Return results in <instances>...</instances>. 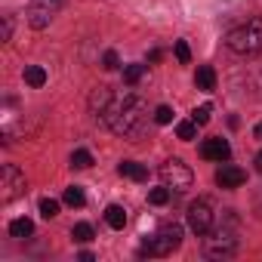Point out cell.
<instances>
[{
  "instance_id": "d6986e66",
  "label": "cell",
  "mask_w": 262,
  "mask_h": 262,
  "mask_svg": "<svg viewBox=\"0 0 262 262\" xmlns=\"http://www.w3.org/2000/svg\"><path fill=\"white\" fill-rule=\"evenodd\" d=\"M71 237H74L77 244H90V241H93V225H90V222H77V225L71 228Z\"/></svg>"
},
{
  "instance_id": "5b68a950",
  "label": "cell",
  "mask_w": 262,
  "mask_h": 262,
  "mask_svg": "<svg viewBox=\"0 0 262 262\" xmlns=\"http://www.w3.org/2000/svg\"><path fill=\"white\" fill-rule=\"evenodd\" d=\"M161 179H164V185H170L173 191H185V188H191L194 173L188 170V164H185V161L170 158V161H164V164H161Z\"/></svg>"
},
{
  "instance_id": "f1b7e54d",
  "label": "cell",
  "mask_w": 262,
  "mask_h": 262,
  "mask_svg": "<svg viewBox=\"0 0 262 262\" xmlns=\"http://www.w3.org/2000/svg\"><path fill=\"white\" fill-rule=\"evenodd\" d=\"M253 164H256V170H259V173H262V151H259V155H256V158H253Z\"/></svg>"
},
{
  "instance_id": "ffe728a7",
  "label": "cell",
  "mask_w": 262,
  "mask_h": 262,
  "mask_svg": "<svg viewBox=\"0 0 262 262\" xmlns=\"http://www.w3.org/2000/svg\"><path fill=\"white\" fill-rule=\"evenodd\" d=\"M90 164H93V155H90L86 148H77V151L71 155V167H74V170H86Z\"/></svg>"
},
{
  "instance_id": "7c38bea8",
  "label": "cell",
  "mask_w": 262,
  "mask_h": 262,
  "mask_svg": "<svg viewBox=\"0 0 262 262\" xmlns=\"http://www.w3.org/2000/svg\"><path fill=\"white\" fill-rule=\"evenodd\" d=\"M194 83H198V90L210 93V90L216 86V71H213L210 65H201V68H198V74H194Z\"/></svg>"
},
{
  "instance_id": "f546056e",
  "label": "cell",
  "mask_w": 262,
  "mask_h": 262,
  "mask_svg": "<svg viewBox=\"0 0 262 262\" xmlns=\"http://www.w3.org/2000/svg\"><path fill=\"white\" fill-rule=\"evenodd\" d=\"M253 136H256V139H262V123H256V126H253Z\"/></svg>"
},
{
  "instance_id": "2e32d148",
  "label": "cell",
  "mask_w": 262,
  "mask_h": 262,
  "mask_svg": "<svg viewBox=\"0 0 262 262\" xmlns=\"http://www.w3.org/2000/svg\"><path fill=\"white\" fill-rule=\"evenodd\" d=\"M176 136H179L182 142H191V139L198 136V123H194V120H179V123H176Z\"/></svg>"
},
{
  "instance_id": "30bf717a",
  "label": "cell",
  "mask_w": 262,
  "mask_h": 262,
  "mask_svg": "<svg viewBox=\"0 0 262 262\" xmlns=\"http://www.w3.org/2000/svg\"><path fill=\"white\" fill-rule=\"evenodd\" d=\"M244 182H247V173H244L241 167L222 164V167L216 170V185H219V188H237V185H244Z\"/></svg>"
},
{
  "instance_id": "ac0fdd59",
  "label": "cell",
  "mask_w": 262,
  "mask_h": 262,
  "mask_svg": "<svg viewBox=\"0 0 262 262\" xmlns=\"http://www.w3.org/2000/svg\"><path fill=\"white\" fill-rule=\"evenodd\" d=\"M142 74H145V65H123V83H129V86H136L142 80Z\"/></svg>"
},
{
  "instance_id": "5bb4252c",
  "label": "cell",
  "mask_w": 262,
  "mask_h": 262,
  "mask_svg": "<svg viewBox=\"0 0 262 262\" xmlns=\"http://www.w3.org/2000/svg\"><path fill=\"white\" fill-rule=\"evenodd\" d=\"M105 222H108L111 228H117V231H120V228L126 225V210H123L120 204H111V207L105 210Z\"/></svg>"
},
{
  "instance_id": "8992f818",
  "label": "cell",
  "mask_w": 262,
  "mask_h": 262,
  "mask_svg": "<svg viewBox=\"0 0 262 262\" xmlns=\"http://www.w3.org/2000/svg\"><path fill=\"white\" fill-rule=\"evenodd\" d=\"M213 222H216V213H213L210 198H198V201L188 204V228H191L198 237H204V234L213 228Z\"/></svg>"
},
{
  "instance_id": "7a4b0ae2",
  "label": "cell",
  "mask_w": 262,
  "mask_h": 262,
  "mask_svg": "<svg viewBox=\"0 0 262 262\" xmlns=\"http://www.w3.org/2000/svg\"><path fill=\"white\" fill-rule=\"evenodd\" d=\"M225 47L237 56H256L262 53V19H247L234 25L225 34Z\"/></svg>"
},
{
  "instance_id": "277c9868",
  "label": "cell",
  "mask_w": 262,
  "mask_h": 262,
  "mask_svg": "<svg viewBox=\"0 0 262 262\" xmlns=\"http://www.w3.org/2000/svg\"><path fill=\"white\" fill-rule=\"evenodd\" d=\"M207 256H213V259H225V256H231L234 250H237V234H234V219L228 216V222H222L219 228H210L207 234Z\"/></svg>"
},
{
  "instance_id": "ba28073f",
  "label": "cell",
  "mask_w": 262,
  "mask_h": 262,
  "mask_svg": "<svg viewBox=\"0 0 262 262\" xmlns=\"http://www.w3.org/2000/svg\"><path fill=\"white\" fill-rule=\"evenodd\" d=\"M22 194H25V173L16 164H7L4 173H0V198L10 204V201H16Z\"/></svg>"
},
{
  "instance_id": "44dd1931",
  "label": "cell",
  "mask_w": 262,
  "mask_h": 262,
  "mask_svg": "<svg viewBox=\"0 0 262 262\" xmlns=\"http://www.w3.org/2000/svg\"><path fill=\"white\" fill-rule=\"evenodd\" d=\"M65 204H68V207H83V204H86V198H83L80 185H71V188H65Z\"/></svg>"
},
{
  "instance_id": "9a60e30c",
  "label": "cell",
  "mask_w": 262,
  "mask_h": 262,
  "mask_svg": "<svg viewBox=\"0 0 262 262\" xmlns=\"http://www.w3.org/2000/svg\"><path fill=\"white\" fill-rule=\"evenodd\" d=\"M10 234H13V237H31V234H34V222L25 219V216H22V219H13V222H10Z\"/></svg>"
},
{
  "instance_id": "e0dca14e",
  "label": "cell",
  "mask_w": 262,
  "mask_h": 262,
  "mask_svg": "<svg viewBox=\"0 0 262 262\" xmlns=\"http://www.w3.org/2000/svg\"><path fill=\"white\" fill-rule=\"evenodd\" d=\"M170 198H173V188H170V185H164V188H151V191H148V204H155V207L170 204Z\"/></svg>"
},
{
  "instance_id": "cb8c5ba5",
  "label": "cell",
  "mask_w": 262,
  "mask_h": 262,
  "mask_svg": "<svg viewBox=\"0 0 262 262\" xmlns=\"http://www.w3.org/2000/svg\"><path fill=\"white\" fill-rule=\"evenodd\" d=\"M210 114H213V108H210V105H201V108H194V111H191V120H194L198 126H204V123L210 120Z\"/></svg>"
},
{
  "instance_id": "603a6c76",
  "label": "cell",
  "mask_w": 262,
  "mask_h": 262,
  "mask_svg": "<svg viewBox=\"0 0 262 262\" xmlns=\"http://www.w3.org/2000/svg\"><path fill=\"white\" fill-rule=\"evenodd\" d=\"M40 216H43V219H53V216H59V201H53V198H43V201H40Z\"/></svg>"
},
{
  "instance_id": "4316f807",
  "label": "cell",
  "mask_w": 262,
  "mask_h": 262,
  "mask_svg": "<svg viewBox=\"0 0 262 262\" xmlns=\"http://www.w3.org/2000/svg\"><path fill=\"white\" fill-rule=\"evenodd\" d=\"M10 37H13V19L4 16V40H10Z\"/></svg>"
},
{
  "instance_id": "4fadbf2b",
  "label": "cell",
  "mask_w": 262,
  "mask_h": 262,
  "mask_svg": "<svg viewBox=\"0 0 262 262\" xmlns=\"http://www.w3.org/2000/svg\"><path fill=\"white\" fill-rule=\"evenodd\" d=\"M22 77H25V83L34 86V90H40V86L47 83V71H43L40 65H28V68L22 71Z\"/></svg>"
},
{
  "instance_id": "52a82bcc",
  "label": "cell",
  "mask_w": 262,
  "mask_h": 262,
  "mask_svg": "<svg viewBox=\"0 0 262 262\" xmlns=\"http://www.w3.org/2000/svg\"><path fill=\"white\" fill-rule=\"evenodd\" d=\"M62 7H65V0H31V7H28V25L34 31H43L56 19V13Z\"/></svg>"
},
{
  "instance_id": "3957f363",
  "label": "cell",
  "mask_w": 262,
  "mask_h": 262,
  "mask_svg": "<svg viewBox=\"0 0 262 262\" xmlns=\"http://www.w3.org/2000/svg\"><path fill=\"white\" fill-rule=\"evenodd\" d=\"M179 244H182V225L179 222H167L151 237L142 241L139 256H170L173 250H179Z\"/></svg>"
},
{
  "instance_id": "6da1fadb",
  "label": "cell",
  "mask_w": 262,
  "mask_h": 262,
  "mask_svg": "<svg viewBox=\"0 0 262 262\" xmlns=\"http://www.w3.org/2000/svg\"><path fill=\"white\" fill-rule=\"evenodd\" d=\"M99 117L105 120V126L111 129V133H117L123 139H142L145 126H148V108H145V102L136 93L114 96Z\"/></svg>"
},
{
  "instance_id": "83f0119b",
  "label": "cell",
  "mask_w": 262,
  "mask_h": 262,
  "mask_svg": "<svg viewBox=\"0 0 262 262\" xmlns=\"http://www.w3.org/2000/svg\"><path fill=\"white\" fill-rule=\"evenodd\" d=\"M148 62H151V65L161 62V50H151V53H148Z\"/></svg>"
},
{
  "instance_id": "d4e9b609",
  "label": "cell",
  "mask_w": 262,
  "mask_h": 262,
  "mask_svg": "<svg viewBox=\"0 0 262 262\" xmlns=\"http://www.w3.org/2000/svg\"><path fill=\"white\" fill-rule=\"evenodd\" d=\"M176 59H179L182 65H188V62H191V50H188V43H185V40H176Z\"/></svg>"
},
{
  "instance_id": "8fae6325",
  "label": "cell",
  "mask_w": 262,
  "mask_h": 262,
  "mask_svg": "<svg viewBox=\"0 0 262 262\" xmlns=\"http://www.w3.org/2000/svg\"><path fill=\"white\" fill-rule=\"evenodd\" d=\"M117 173H120V176H126V179H136V182L148 179V170H145L142 164H136V161H123V164L117 167Z\"/></svg>"
},
{
  "instance_id": "7402d4cb",
  "label": "cell",
  "mask_w": 262,
  "mask_h": 262,
  "mask_svg": "<svg viewBox=\"0 0 262 262\" xmlns=\"http://www.w3.org/2000/svg\"><path fill=\"white\" fill-rule=\"evenodd\" d=\"M155 123H161V126L173 123V108H170V105H158V108H155Z\"/></svg>"
},
{
  "instance_id": "9c48e42d",
  "label": "cell",
  "mask_w": 262,
  "mask_h": 262,
  "mask_svg": "<svg viewBox=\"0 0 262 262\" xmlns=\"http://www.w3.org/2000/svg\"><path fill=\"white\" fill-rule=\"evenodd\" d=\"M201 158H207V161H228L231 158V145L222 139V136H210V139H204L201 142Z\"/></svg>"
},
{
  "instance_id": "484cf974",
  "label": "cell",
  "mask_w": 262,
  "mask_h": 262,
  "mask_svg": "<svg viewBox=\"0 0 262 262\" xmlns=\"http://www.w3.org/2000/svg\"><path fill=\"white\" fill-rule=\"evenodd\" d=\"M117 65H120V62H117V53H114V50H108V53L102 56V68H105V71H114Z\"/></svg>"
}]
</instances>
